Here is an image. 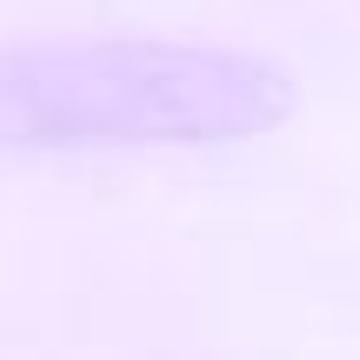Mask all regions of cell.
Instances as JSON below:
<instances>
[{
	"label": "cell",
	"instance_id": "1",
	"mask_svg": "<svg viewBox=\"0 0 360 360\" xmlns=\"http://www.w3.org/2000/svg\"><path fill=\"white\" fill-rule=\"evenodd\" d=\"M294 107V80L254 53L167 40H80L0 53L7 141H247Z\"/></svg>",
	"mask_w": 360,
	"mask_h": 360
}]
</instances>
